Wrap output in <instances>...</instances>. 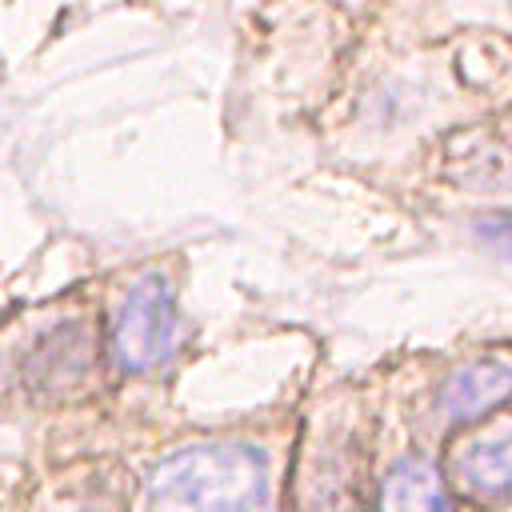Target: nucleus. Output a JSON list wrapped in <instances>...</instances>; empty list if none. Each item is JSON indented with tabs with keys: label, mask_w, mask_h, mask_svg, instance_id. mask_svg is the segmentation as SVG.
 Masks as SVG:
<instances>
[{
	"label": "nucleus",
	"mask_w": 512,
	"mask_h": 512,
	"mask_svg": "<svg viewBox=\"0 0 512 512\" xmlns=\"http://www.w3.org/2000/svg\"><path fill=\"white\" fill-rule=\"evenodd\" d=\"M512 396V368L500 360H468L460 364L436 392V412L452 424H468L488 416Z\"/></svg>",
	"instance_id": "nucleus-3"
},
{
	"label": "nucleus",
	"mask_w": 512,
	"mask_h": 512,
	"mask_svg": "<svg viewBox=\"0 0 512 512\" xmlns=\"http://www.w3.org/2000/svg\"><path fill=\"white\" fill-rule=\"evenodd\" d=\"M508 512H512V508H508Z\"/></svg>",
	"instance_id": "nucleus-7"
},
{
	"label": "nucleus",
	"mask_w": 512,
	"mask_h": 512,
	"mask_svg": "<svg viewBox=\"0 0 512 512\" xmlns=\"http://www.w3.org/2000/svg\"><path fill=\"white\" fill-rule=\"evenodd\" d=\"M476 232L484 236V240H492V244H512V216H492V220H480L476 224Z\"/></svg>",
	"instance_id": "nucleus-6"
},
{
	"label": "nucleus",
	"mask_w": 512,
	"mask_h": 512,
	"mask_svg": "<svg viewBox=\"0 0 512 512\" xmlns=\"http://www.w3.org/2000/svg\"><path fill=\"white\" fill-rule=\"evenodd\" d=\"M176 340V308L172 288L160 272L136 276L108 320V356L120 372H148L156 368Z\"/></svg>",
	"instance_id": "nucleus-2"
},
{
	"label": "nucleus",
	"mask_w": 512,
	"mask_h": 512,
	"mask_svg": "<svg viewBox=\"0 0 512 512\" xmlns=\"http://www.w3.org/2000/svg\"><path fill=\"white\" fill-rule=\"evenodd\" d=\"M380 512H452V500H448L440 472L428 460L412 456V460H400L384 476Z\"/></svg>",
	"instance_id": "nucleus-5"
},
{
	"label": "nucleus",
	"mask_w": 512,
	"mask_h": 512,
	"mask_svg": "<svg viewBox=\"0 0 512 512\" xmlns=\"http://www.w3.org/2000/svg\"><path fill=\"white\" fill-rule=\"evenodd\" d=\"M456 480L472 496H504L512 492V412L484 424L452 464Z\"/></svg>",
	"instance_id": "nucleus-4"
},
{
	"label": "nucleus",
	"mask_w": 512,
	"mask_h": 512,
	"mask_svg": "<svg viewBox=\"0 0 512 512\" xmlns=\"http://www.w3.org/2000/svg\"><path fill=\"white\" fill-rule=\"evenodd\" d=\"M508 4H512V0H508Z\"/></svg>",
	"instance_id": "nucleus-8"
},
{
	"label": "nucleus",
	"mask_w": 512,
	"mask_h": 512,
	"mask_svg": "<svg viewBox=\"0 0 512 512\" xmlns=\"http://www.w3.org/2000/svg\"><path fill=\"white\" fill-rule=\"evenodd\" d=\"M272 480L256 444L212 440L160 460L144 512H268Z\"/></svg>",
	"instance_id": "nucleus-1"
}]
</instances>
